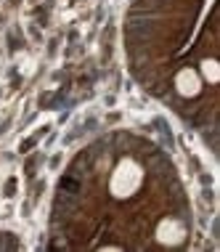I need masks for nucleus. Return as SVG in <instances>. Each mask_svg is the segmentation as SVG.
I'll return each mask as SVG.
<instances>
[{"label":"nucleus","instance_id":"obj_1","mask_svg":"<svg viewBox=\"0 0 220 252\" xmlns=\"http://www.w3.org/2000/svg\"><path fill=\"white\" fill-rule=\"evenodd\" d=\"M141 186H143V167L138 162L130 159V157L117 162L112 178H109V194H112L114 199H127V196H133Z\"/></svg>","mask_w":220,"mask_h":252},{"label":"nucleus","instance_id":"obj_2","mask_svg":"<svg viewBox=\"0 0 220 252\" xmlns=\"http://www.w3.org/2000/svg\"><path fill=\"white\" fill-rule=\"evenodd\" d=\"M154 236L159 244H164V247H178V244L186 242V226L178 218H164V220H159Z\"/></svg>","mask_w":220,"mask_h":252},{"label":"nucleus","instance_id":"obj_3","mask_svg":"<svg viewBox=\"0 0 220 252\" xmlns=\"http://www.w3.org/2000/svg\"><path fill=\"white\" fill-rule=\"evenodd\" d=\"M175 91L181 93L183 98H194L199 96V91H202V77H199L196 69H191V66H186L175 74Z\"/></svg>","mask_w":220,"mask_h":252},{"label":"nucleus","instance_id":"obj_4","mask_svg":"<svg viewBox=\"0 0 220 252\" xmlns=\"http://www.w3.org/2000/svg\"><path fill=\"white\" fill-rule=\"evenodd\" d=\"M199 77L207 80L210 85H215L218 80H220V66H218V61H215V59H204L202 64H199Z\"/></svg>","mask_w":220,"mask_h":252}]
</instances>
